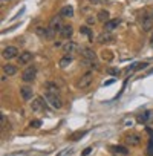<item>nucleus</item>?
Returning <instances> with one entry per match:
<instances>
[{
	"label": "nucleus",
	"instance_id": "1",
	"mask_svg": "<svg viewBox=\"0 0 153 156\" xmlns=\"http://www.w3.org/2000/svg\"><path fill=\"white\" fill-rule=\"evenodd\" d=\"M61 19H63L61 16H55V17L51 19L49 26H48V29H49V38H52V37H55L57 34H60V31H61V28H63Z\"/></svg>",
	"mask_w": 153,
	"mask_h": 156
},
{
	"label": "nucleus",
	"instance_id": "2",
	"mask_svg": "<svg viewBox=\"0 0 153 156\" xmlns=\"http://www.w3.org/2000/svg\"><path fill=\"white\" fill-rule=\"evenodd\" d=\"M153 26V11H145L141 16V28L144 32H148Z\"/></svg>",
	"mask_w": 153,
	"mask_h": 156
},
{
	"label": "nucleus",
	"instance_id": "3",
	"mask_svg": "<svg viewBox=\"0 0 153 156\" xmlns=\"http://www.w3.org/2000/svg\"><path fill=\"white\" fill-rule=\"evenodd\" d=\"M92 81H94V73L91 70H87V72H84L80 76V80L76 81V87L78 89H86V87H89L92 84Z\"/></svg>",
	"mask_w": 153,
	"mask_h": 156
},
{
	"label": "nucleus",
	"instance_id": "4",
	"mask_svg": "<svg viewBox=\"0 0 153 156\" xmlns=\"http://www.w3.org/2000/svg\"><path fill=\"white\" fill-rule=\"evenodd\" d=\"M44 100L48 101V104L54 109H61L63 107V100L60 98V95L55 94H44Z\"/></svg>",
	"mask_w": 153,
	"mask_h": 156
},
{
	"label": "nucleus",
	"instance_id": "5",
	"mask_svg": "<svg viewBox=\"0 0 153 156\" xmlns=\"http://www.w3.org/2000/svg\"><path fill=\"white\" fill-rule=\"evenodd\" d=\"M35 76H37V67L35 66H28L22 73V80L25 83H32L35 80Z\"/></svg>",
	"mask_w": 153,
	"mask_h": 156
},
{
	"label": "nucleus",
	"instance_id": "6",
	"mask_svg": "<svg viewBox=\"0 0 153 156\" xmlns=\"http://www.w3.org/2000/svg\"><path fill=\"white\" fill-rule=\"evenodd\" d=\"M46 103H48V101H46L43 97H37V98L32 100L31 109H32L34 112H43V110L46 109Z\"/></svg>",
	"mask_w": 153,
	"mask_h": 156
},
{
	"label": "nucleus",
	"instance_id": "7",
	"mask_svg": "<svg viewBox=\"0 0 153 156\" xmlns=\"http://www.w3.org/2000/svg\"><path fill=\"white\" fill-rule=\"evenodd\" d=\"M20 54H19V49L16 48V46H8V48H5L3 51H2V57L3 58H6V60H12V58H16V57H19Z\"/></svg>",
	"mask_w": 153,
	"mask_h": 156
},
{
	"label": "nucleus",
	"instance_id": "8",
	"mask_svg": "<svg viewBox=\"0 0 153 156\" xmlns=\"http://www.w3.org/2000/svg\"><path fill=\"white\" fill-rule=\"evenodd\" d=\"M126 144L129 147H138L141 144V136L138 133H130L126 136Z\"/></svg>",
	"mask_w": 153,
	"mask_h": 156
},
{
	"label": "nucleus",
	"instance_id": "9",
	"mask_svg": "<svg viewBox=\"0 0 153 156\" xmlns=\"http://www.w3.org/2000/svg\"><path fill=\"white\" fill-rule=\"evenodd\" d=\"M63 51H64L66 55H70L72 57L76 51H78V44H76L75 41H66L64 46H63Z\"/></svg>",
	"mask_w": 153,
	"mask_h": 156
},
{
	"label": "nucleus",
	"instance_id": "10",
	"mask_svg": "<svg viewBox=\"0 0 153 156\" xmlns=\"http://www.w3.org/2000/svg\"><path fill=\"white\" fill-rule=\"evenodd\" d=\"M17 58H19V64H20V66H25V64H29V63H31V60L34 58V54L26 51V52H22Z\"/></svg>",
	"mask_w": 153,
	"mask_h": 156
},
{
	"label": "nucleus",
	"instance_id": "11",
	"mask_svg": "<svg viewBox=\"0 0 153 156\" xmlns=\"http://www.w3.org/2000/svg\"><path fill=\"white\" fill-rule=\"evenodd\" d=\"M138 121L142 122V124L153 122V110H145V112H142V113L138 116Z\"/></svg>",
	"mask_w": 153,
	"mask_h": 156
},
{
	"label": "nucleus",
	"instance_id": "12",
	"mask_svg": "<svg viewBox=\"0 0 153 156\" xmlns=\"http://www.w3.org/2000/svg\"><path fill=\"white\" fill-rule=\"evenodd\" d=\"M20 95H22V98L25 101H29L32 98V95H34V90H32L31 86H23V87H20Z\"/></svg>",
	"mask_w": 153,
	"mask_h": 156
},
{
	"label": "nucleus",
	"instance_id": "13",
	"mask_svg": "<svg viewBox=\"0 0 153 156\" xmlns=\"http://www.w3.org/2000/svg\"><path fill=\"white\" fill-rule=\"evenodd\" d=\"M97 40H98V43L104 44V43H112L115 38H113V35H112L110 32H106V31H104V32H101V34L98 35V38H97Z\"/></svg>",
	"mask_w": 153,
	"mask_h": 156
},
{
	"label": "nucleus",
	"instance_id": "14",
	"mask_svg": "<svg viewBox=\"0 0 153 156\" xmlns=\"http://www.w3.org/2000/svg\"><path fill=\"white\" fill-rule=\"evenodd\" d=\"M119 25V19H113V20H109L104 23V31L106 32H112L113 29H116Z\"/></svg>",
	"mask_w": 153,
	"mask_h": 156
},
{
	"label": "nucleus",
	"instance_id": "15",
	"mask_svg": "<svg viewBox=\"0 0 153 156\" xmlns=\"http://www.w3.org/2000/svg\"><path fill=\"white\" fill-rule=\"evenodd\" d=\"M60 16H61L63 19H70V17H73V8H72L70 5L63 6L61 11H60Z\"/></svg>",
	"mask_w": 153,
	"mask_h": 156
},
{
	"label": "nucleus",
	"instance_id": "16",
	"mask_svg": "<svg viewBox=\"0 0 153 156\" xmlns=\"http://www.w3.org/2000/svg\"><path fill=\"white\" fill-rule=\"evenodd\" d=\"M44 90H46V94H55V95H60V89H58V86H57L55 83H52V81H49V83L44 84Z\"/></svg>",
	"mask_w": 153,
	"mask_h": 156
},
{
	"label": "nucleus",
	"instance_id": "17",
	"mask_svg": "<svg viewBox=\"0 0 153 156\" xmlns=\"http://www.w3.org/2000/svg\"><path fill=\"white\" fill-rule=\"evenodd\" d=\"M72 34H73V28L70 25H63V28L60 31V35L63 38H69V37H72Z\"/></svg>",
	"mask_w": 153,
	"mask_h": 156
},
{
	"label": "nucleus",
	"instance_id": "18",
	"mask_svg": "<svg viewBox=\"0 0 153 156\" xmlns=\"http://www.w3.org/2000/svg\"><path fill=\"white\" fill-rule=\"evenodd\" d=\"M145 130L150 135V139H148V144H147V156H153V130L150 127H147Z\"/></svg>",
	"mask_w": 153,
	"mask_h": 156
},
{
	"label": "nucleus",
	"instance_id": "19",
	"mask_svg": "<svg viewBox=\"0 0 153 156\" xmlns=\"http://www.w3.org/2000/svg\"><path fill=\"white\" fill-rule=\"evenodd\" d=\"M3 72H5V75H16L17 73V66H14V64H5L3 66Z\"/></svg>",
	"mask_w": 153,
	"mask_h": 156
},
{
	"label": "nucleus",
	"instance_id": "20",
	"mask_svg": "<svg viewBox=\"0 0 153 156\" xmlns=\"http://www.w3.org/2000/svg\"><path fill=\"white\" fill-rule=\"evenodd\" d=\"M97 20H100V22H103V23L109 22V20H110V19H109V11H106V9H101V11L98 12V17H97Z\"/></svg>",
	"mask_w": 153,
	"mask_h": 156
},
{
	"label": "nucleus",
	"instance_id": "21",
	"mask_svg": "<svg viewBox=\"0 0 153 156\" xmlns=\"http://www.w3.org/2000/svg\"><path fill=\"white\" fill-rule=\"evenodd\" d=\"M35 32H37V35L41 37V38H49V29H48V28H41V26H38V28L35 29Z\"/></svg>",
	"mask_w": 153,
	"mask_h": 156
},
{
	"label": "nucleus",
	"instance_id": "22",
	"mask_svg": "<svg viewBox=\"0 0 153 156\" xmlns=\"http://www.w3.org/2000/svg\"><path fill=\"white\" fill-rule=\"evenodd\" d=\"M70 63H72V57H70V55H64V57H63V58L58 61V66L64 69V67H67Z\"/></svg>",
	"mask_w": 153,
	"mask_h": 156
},
{
	"label": "nucleus",
	"instance_id": "23",
	"mask_svg": "<svg viewBox=\"0 0 153 156\" xmlns=\"http://www.w3.org/2000/svg\"><path fill=\"white\" fill-rule=\"evenodd\" d=\"M110 150L112 151H115V153H121V154H126L129 150L126 148V147H123V145H112L110 147Z\"/></svg>",
	"mask_w": 153,
	"mask_h": 156
},
{
	"label": "nucleus",
	"instance_id": "24",
	"mask_svg": "<svg viewBox=\"0 0 153 156\" xmlns=\"http://www.w3.org/2000/svg\"><path fill=\"white\" fill-rule=\"evenodd\" d=\"M84 135H86V132H76V133L70 135L69 139H70V141H76V138H81V136H84Z\"/></svg>",
	"mask_w": 153,
	"mask_h": 156
},
{
	"label": "nucleus",
	"instance_id": "25",
	"mask_svg": "<svg viewBox=\"0 0 153 156\" xmlns=\"http://www.w3.org/2000/svg\"><path fill=\"white\" fill-rule=\"evenodd\" d=\"M80 32H83V34H86V35H87V37H89L91 40H92V37H94V35H92V31H91V29H89L87 26H83V28L80 29Z\"/></svg>",
	"mask_w": 153,
	"mask_h": 156
},
{
	"label": "nucleus",
	"instance_id": "26",
	"mask_svg": "<svg viewBox=\"0 0 153 156\" xmlns=\"http://www.w3.org/2000/svg\"><path fill=\"white\" fill-rule=\"evenodd\" d=\"M40 126H41V121H40V119H34V121L29 122V127H34V129H37V127H40Z\"/></svg>",
	"mask_w": 153,
	"mask_h": 156
},
{
	"label": "nucleus",
	"instance_id": "27",
	"mask_svg": "<svg viewBox=\"0 0 153 156\" xmlns=\"http://www.w3.org/2000/svg\"><path fill=\"white\" fill-rule=\"evenodd\" d=\"M147 66H148L147 63H138V64H135V66L132 67V70H133V69H145Z\"/></svg>",
	"mask_w": 153,
	"mask_h": 156
},
{
	"label": "nucleus",
	"instance_id": "28",
	"mask_svg": "<svg viewBox=\"0 0 153 156\" xmlns=\"http://www.w3.org/2000/svg\"><path fill=\"white\" fill-rule=\"evenodd\" d=\"M91 151H92V147H87V148H84V151L81 153V156H87Z\"/></svg>",
	"mask_w": 153,
	"mask_h": 156
},
{
	"label": "nucleus",
	"instance_id": "29",
	"mask_svg": "<svg viewBox=\"0 0 153 156\" xmlns=\"http://www.w3.org/2000/svg\"><path fill=\"white\" fill-rule=\"evenodd\" d=\"M94 23H95V19L94 17H89L87 19V25H94Z\"/></svg>",
	"mask_w": 153,
	"mask_h": 156
},
{
	"label": "nucleus",
	"instance_id": "30",
	"mask_svg": "<svg viewBox=\"0 0 153 156\" xmlns=\"http://www.w3.org/2000/svg\"><path fill=\"white\" fill-rule=\"evenodd\" d=\"M69 151H70V148H67V150H63V151H61L58 156H64V154H66V153H69Z\"/></svg>",
	"mask_w": 153,
	"mask_h": 156
},
{
	"label": "nucleus",
	"instance_id": "31",
	"mask_svg": "<svg viewBox=\"0 0 153 156\" xmlns=\"http://www.w3.org/2000/svg\"><path fill=\"white\" fill-rule=\"evenodd\" d=\"M109 72H110V73H112V75H116V73H118V70H115V69H110V70H109Z\"/></svg>",
	"mask_w": 153,
	"mask_h": 156
},
{
	"label": "nucleus",
	"instance_id": "32",
	"mask_svg": "<svg viewBox=\"0 0 153 156\" xmlns=\"http://www.w3.org/2000/svg\"><path fill=\"white\" fill-rule=\"evenodd\" d=\"M95 3H103V2H106V0H94Z\"/></svg>",
	"mask_w": 153,
	"mask_h": 156
},
{
	"label": "nucleus",
	"instance_id": "33",
	"mask_svg": "<svg viewBox=\"0 0 153 156\" xmlns=\"http://www.w3.org/2000/svg\"><path fill=\"white\" fill-rule=\"evenodd\" d=\"M151 44H153V34H151Z\"/></svg>",
	"mask_w": 153,
	"mask_h": 156
},
{
	"label": "nucleus",
	"instance_id": "34",
	"mask_svg": "<svg viewBox=\"0 0 153 156\" xmlns=\"http://www.w3.org/2000/svg\"><path fill=\"white\" fill-rule=\"evenodd\" d=\"M3 2H5V0H3Z\"/></svg>",
	"mask_w": 153,
	"mask_h": 156
}]
</instances>
